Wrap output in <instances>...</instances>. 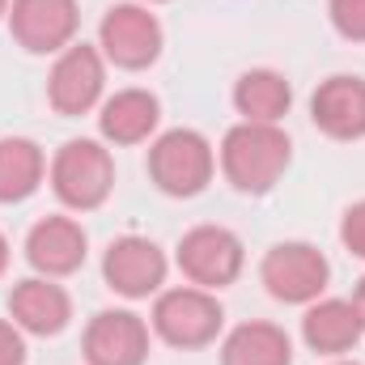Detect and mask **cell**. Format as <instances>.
I'll return each mask as SVG.
<instances>
[{
	"label": "cell",
	"instance_id": "obj_1",
	"mask_svg": "<svg viewBox=\"0 0 365 365\" xmlns=\"http://www.w3.org/2000/svg\"><path fill=\"white\" fill-rule=\"evenodd\" d=\"M293 162V140L280 123H247L238 119L217 149V166L225 182L242 195H268Z\"/></svg>",
	"mask_w": 365,
	"mask_h": 365
},
{
	"label": "cell",
	"instance_id": "obj_2",
	"mask_svg": "<svg viewBox=\"0 0 365 365\" xmlns=\"http://www.w3.org/2000/svg\"><path fill=\"white\" fill-rule=\"evenodd\" d=\"M47 182L51 195L68 208V212H98L110 191H115V158L106 140L93 136H73L64 140L51 162H47Z\"/></svg>",
	"mask_w": 365,
	"mask_h": 365
},
{
	"label": "cell",
	"instance_id": "obj_3",
	"mask_svg": "<svg viewBox=\"0 0 365 365\" xmlns=\"http://www.w3.org/2000/svg\"><path fill=\"white\" fill-rule=\"evenodd\" d=\"M149 182L170 200H195L217 175V149L195 128H166L149 140Z\"/></svg>",
	"mask_w": 365,
	"mask_h": 365
},
{
	"label": "cell",
	"instance_id": "obj_4",
	"mask_svg": "<svg viewBox=\"0 0 365 365\" xmlns=\"http://www.w3.org/2000/svg\"><path fill=\"white\" fill-rule=\"evenodd\" d=\"M149 331L179 353H200L217 344V336L225 331V306L217 293L195 289V284L162 289L149 310Z\"/></svg>",
	"mask_w": 365,
	"mask_h": 365
},
{
	"label": "cell",
	"instance_id": "obj_5",
	"mask_svg": "<svg viewBox=\"0 0 365 365\" xmlns=\"http://www.w3.org/2000/svg\"><path fill=\"white\" fill-rule=\"evenodd\" d=\"M162 47H166V30H162L158 13L149 4L119 0L98 21V51L119 73H145V68H153L162 60Z\"/></svg>",
	"mask_w": 365,
	"mask_h": 365
},
{
	"label": "cell",
	"instance_id": "obj_6",
	"mask_svg": "<svg viewBox=\"0 0 365 365\" xmlns=\"http://www.w3.org/2000/svg\"><path fill=\"white\" fill-rule=\"evenodd\" d=\"M259 280L268 289V297L280 306H310L327 293L331 284V264L327 255L314 247V242H302V238H289V242H276L264 251L259 259Z\"/></svg>",
	"mask_w": 365,
	"mask_h": 365
},
{
	"label": "cell",
	"instance_id": "obj_7",
	"mask_svg": "<svg viewBox=\"0 0 365 365\" xmlns=\"http://www.w3.org/2000/svg\"><path fill=\"white\" fill-rule=\"evenodd\" d=\"M175 264L187 284L221 293L247 268V247L230 225H191L175 247Z\"/></svg>",
	"mask_w": 365,
	"mask_h": 365
},
{
	"label": "cell",
	"instance_id": "obj_8",
	"mask_svg": "<svg viewBox=\"0 0 365 365\" xmlns=\"http://www.w3.org/2000/svg\"><path fill=\"white\" fill-rule=\"evenodd\" d=\"M106 60L98 43H73L56 56L47 73V106L64 119H81L102 106L106 98Z\"/></svg>",
	"mask_w": 365,
	"mask_h": 365
},
{
	"label": "cell",
	"instance_id": "obj_9",
	"mask_svg": "<svg viewBox=\"0 0 365 365\" xmlns=\"http://www.w3.org/2000/svg\"><path fill=\"white\" fill-rule=\"evenodd\" d=\"M166 276H170V259L166 251L145 238V234H123L106 247L102 255V280L115 297L123 302H145V297H158L166 289Z\"/></svg>",
	"mask_w": 365,
	"mask_h": 365
},
{
	"label": "cell",
	"instance_id": "obj_10",
	"mask_svg": "<svg viewBox=\"0 0 365 365\" xmlns=\"http://www.w3.org/2000/svg\"><path fill=\"white\" fill-rule=\"evenodd\" d=\"M4 26L26 56H60L77 43L81 0H9Z\"/></svg>",
	"mask_w": 365,
	"mask_h": 365
},
{
	"label": "cell",
	"instance_id": "obj_11",
	"mask_svg": "<svg viewBox=\"0 0 365 365\" xmlns=\"http://www.w3.org/2000/svg\"><path fill=\"white\" fill-rule=\"evenodd\" d=\"M26 264L34 268V276H51V280H64V276L81 272L86 268V255H90V234L77 217L68 212H51L43 221L30 225L26 234Z\"/></svg>",
	"mask_w": 365,
	"mask_h": 365
},
{
	"label": "cell",
	"instance_id": "obj_12",
	"mask_svg": "<svg viewBox=\"0 0 365 365\" xmlns=\"http://www.w3.org/2000/svg\"><path fill=\"white\" fill-rule=\"evenodd\" d=\"M149 323L136 310H98L81 331L86 365H145L149 361Z\"/></svg>",
	"mask_w": 365,
	"mask_h": 365
},
{
	"label": "cell",
	"instance_id": "obj_13",
	"mask_svg": "<svg viewBox=\"0 0 365 365\" xmlns=\"http://www.w3.org/2000/svg\"><path fill=\"white\" fill-rule=\"evenodd\" d=\"M9 319L38 340H56L73 323V293L51 276H26L9 289Z\"/></svg>",
	"mask_w": 365,
	"mask_h": 365
},
{
	"label": "cell",
	"instance_id": "obj_14",
	"mask_svg": "<svg viewBox=\"0 0 365 365\" xmlns=\"http://www.w3.org/2000/svg\"><path fill=\"white\" fill-rule=\"evenodd\" d=\"M310 123L340 145L365 140V77L357 73H331L310 93Z\"/></svg>",
	"mask_w": 365,
	"mask_h": 365
},
{
	"label": "cell",
	"instance_id": "obj_15",
	"mask_svg": "<svg viewBox=\"0 0 365 365\" xmlns=\"http://www.w3.org/2000/svg\"><path fill=\"white\" fill-rule=\"evenodd\" d=\"M162 128V102L153 90L128 86L102 98L98 106V140H106L110 149H132V145H149Z\"/></svg>",
	"mask_w": 365,
	"mask_h": 365
},
{
	"label": "cell",
	"instance_id": "obj_16",
	"mask_svg": "<svg viewBox=\"0 0 365 365\" xmlns=\"http://www.w3.org/2000/svg\"><path fill=\"white\" fill-rule=\"evenodd\" d=\"M302 340L310 353L336 361V357H349L357 344L365 340L361 314L349 297H319L306 306L302 314Z\"/></svg>",
	"mask_w": 365,
	"mask_h": 365
},
{
	"label": "cell",
	"instance_id": "obj_17",
	"mask_svg": "<svg viewBox=\"0 0 365 365\" xmlns=\"http://www.w3.org/2000/svg\"><path fill=\"white\" fill-rule=\"evenodd\" d=\"M221 365H293V340L268 319L238 323L221 336Z\"/></svg>",
	"mask_w": 365,
	"mask_h": 365
},
{
	"label": "cell",
	"instance_id": "obj_18",
	"mask_svg": "<svg viewBox=\"0 0 365 365\" xmlns=\"http://www.w3.org/2000/svg\"><path fill=\"white\" fill-rule=\"evenodd\" d=\"M47 182V153L30 136H0V204H26Z\"/></svg>",
	"mask_w": 365,
	"mask_h": 365
},
{
	"label": "cell",
	"instance_id": "obj_19",
	"mask_svg": "<svg viewBox=\"0 0 365 365\" xmlns=\"http://www.w3.org/2000/svg\"><path fill=\"white\" fill-rule=\"evenodd\" d=\"M234 110L247 123H280L293 110V86L280 68H247L234 81Z\"/></svg>",
	"mask_w": 365,
	"mask_h": 365
},
{
	"label": "cell",
	"instance_id": "obj_20",
	"mask_svg": "<svg viewBox=\"0 0 365 365\" xmlns=\"http://www.w3.org/2000/svg\"><path fill=\"white\" fill-rule=\"evenodd\" d=\"M327 17L344 43H365V0H327Z\"/></svg>",
	"mask_w": 365,
	"mask_h": 365
},
{
	"label": "cell",
	"instance_id": "obj_21",
	"mask_svg": "<svg viewBox=\"0 0 365 365\" xmlns=\"http://www.w3.org/2000/svg\"><path fill=\"white\" fill-rule=\"evenodd\" d=\"M340 242H344V251H349L353 259H361V264H365V200H357V204H349V208H344Z\"/></svg>",
	"mask_w": 365,
	"mask_h": 365
},
{
	"label": "cell",
	"instance_id": "obj_22",
	"mask_svg": "<svg viewBox=\"0 0 365 365\" xmlns=\"http://www.w3.org/2000/svg\"><path fill=\"white\" fill-rule=\"evenodd\" d=\"M0 365H26V331L13 319H0Z\"/></svg>",
	"mask_w": 365,
	"mask_h": 365
},
{
	"label": "cell",
	"instance_id": "obj_23",
	"mask_svg": "<svg viewBox=\"0 0 365 365\" xmlns=\"http://www.w3.org/2000/svg\"><path fill=\"white\" fill-rule=\"evenodd\" d=\"M353 306H357V314H361V327H365V276L357 280V289H353V297H349Z\"/></svg>",
	"mask_w": 365,
	"mask_h": 365
},
{
	"label": "cell",
	"instance_id": "obj_24",
	"mask_svg": "<svg viewBox=\"0 0 365 365\" xmlns=\"http://www.w3.org/2000/svg\"><path fill=\"white\" fill-rule=\"evenodd\" d=\"M9 259H13V247H9V238H4V230H0V276L9 272Z\"/></svg>",
	"mask_w": 365,
	"mask_h": 365
},
{
	"label": "cell",
	"instance_id": "obj_25",
	"mask_svg": "<svg viewBox=\"0 0 365 365\" xmlns=\"http://www.w3.org/2000/svg\"><path fill=\"white\" fill-rule=\"evenodd\" d=\"M327 365H361V361H349V357H336V361H327Z\"/></svg>",
	"mask_w": 365,
	"mask_h": 365
},
{
	"label": "cell",
	"instance_id": "obj_26",
	"mask_svg": "<svg viewBox=\"0 0 365 365\" xmlns=\"http://www.w3.org/2000/svg\"><path fill=\"white\" fill-rule=\"evenodd\" d=\"M136 4H149L153 9V4H170V0H136Z\"/></svg>",
	"mask_w": 365,
	"mask_h": 365
},
{
	"label": "cell",
	"instance_id": "obj_27",
	"mask_svg": "<svg viewBox=\"0 0 365 365\" xmlns=\"http://www.w3.org/2000/svg\"><path fill=\"white\" fill-rule=\"evenodd\" d=\"M4 17H9V0H0V21H4Z\"/></svg>",
	"mask_w": 365,
	"mask_h": 365
}]
</instances>
